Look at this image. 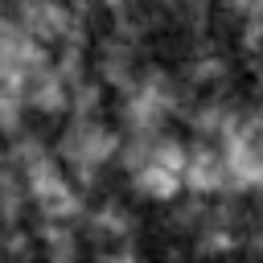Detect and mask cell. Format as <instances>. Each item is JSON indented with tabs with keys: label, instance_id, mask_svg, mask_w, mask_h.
I'll list each match as a JSON object with an SVG mask.
<instances>
[{
	"label": "cell",
	"instance_id": "7a4b0ae2",
	"mask_svg": "<svg viewBox=\"0 0 263 263\" xmlns=\"http://www.w3.org/2000/svg\"><path fill=\"white\" fill-rule=\"evenodd\" d=\"M25 193H29V210L45 222H78L86 210L82 185L66 173V164L58 160V152H45L41 160L21 168Z\"/></svg>",
	"mask_w": 263,
	"mask_h": 263
},
{
	"label": "cell",
	"instance_id": "5b68a950",
	"mask_svg": "<svg viewBox=\"0 0 263 263\" xmlns=\"http://www.w3.org/2000/svg\"><path fill=\"white\" fill-rule=\"evenodd\" d=\"M132 189L148 201H177L185 189H181V173L177 168H164V164H144L132 173Z\"/></svg>",
	"mask_w": 263,
	"mask_h": 263
},
{
	"label": "cell",
	"instance_id": "3957f363",
	"mask_svg": "<svg viewBox=\"0 0 263 263\" xmlns=\"http://www.w3.org/2000/svg\"><path fill=\"white\" fill-rule=\"evenodd\" d=\"M181 189L197 193V197H218V193H234L230 189V173H226V156L214 140H193L185 148V164H181Z\"/></svg>",
	"mask_w": 263,
	"mask_h": 263
},
{
	"label": "cell",
	"instance_id": "277c9868",
	"mask_svg": "<svg viewBox=\"0 0 263 263\" xmlns=\"http://www.w3.org/2000/svg\"><path fill=\"white\" fill-rule=\"evenodd\" d=\"M140 70H144L140 45L127 41V37H119V33H107L103 45H99V53H95V78H99L107 90L119 95V90H127V86L140 78Z\"/></svg>",
	"mask_w": 263,
	"mask_h": 263
},
{
	"label": "cell",
	"instance_id": "6da1fadb",
	"mask_svg": "<svg viewBox=\"0 0 263 263\" xmlns=\"http://www.w3.org/2000/svg\"><path fill=\"white\" fill-rule=\"evenodd\" d=\"M115 148H119V132L107 127L103 115H90V119H74L70 115V123L62 127V136L53 144L58 160L66 164V173L82 189H90L103 177V168L115 164Z\"/></svg>",
	"mask_w": 263,
	"mask_h": 263
}]
</instances>
